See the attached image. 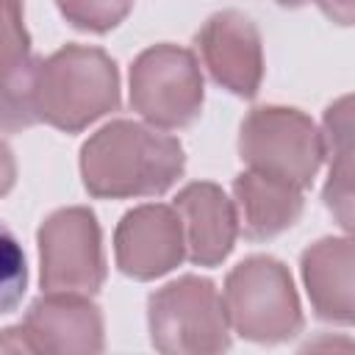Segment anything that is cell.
<instances>
[{
    "label": "cell",
    "instance_id": "obj_7",
    "mask_svg": "<svg viewBox=\"0 0 355 355\" xmlns=\"http://www.w3.org/2000/svg\"><path fill=\"white\" fill-rule=\"evenodd\" d=\"M39 283L44 291L67 294H97L105 283L103 236L97 216L83 208L53 211L39 233Z\"/></svg>",
    "mask_w": 355,
    "mask_h": 355
},
{
    "label": "cell",
    "instance_id": "obj_3",
    "mask_svg": "<svg viewBox=\"0 0 355 355\" xmlns=\"http://www.w3.org/2000/svg\"><path fill=\"white\" fill-rule=\"evenodd\" d=\"M227 324L247 341L280 344L302 330V308L288 269L269 255L236 263L225 280Z\"/></svg>",
    "mask_w": 355,
    "mask_h": 355
},
{
    "label": "cell",
    "instance_id": "obj_9",
    "mask_svg": "<svg viewBox=\"0 0 355 355\" xmlns=\"http://www.w3.org/2000/svg\"><path fill=\"white\" fill-rule=\"evenodd\" d=\"M114 258L122 275L155 280L186 258L183 222L172 205L147 202L128 211L114 233Z\"/></svg>",
    "mask_w": 355,
    "mask_h": 355
},
{
    "label": "cell",
    "instance_id": "obj_6",
    "mask_svg": "<svg viewBox=\"0 0 355 355\" xmlns=\"http://www.w3.org/2000/svg\"><path fill=\"white\" fill-rule=\"evenodd\" d=\"M202 72L191 50L178 44H153L130 67V105L153 128L175 130L200 116Z\"/></svg>",
    "mask_w": 355,
    "mask_h": 355
},
{
    "label": "cell",
    "instance_id": "obj_19",
    "mask_svg": "<svg viewBox=\"0 0 355 355\" xmlns=\"http://www.w3.org/2000/svg\"><path fill=\"white\" fill-rule=\"evenodd\" d=\"M17 180V161L6 141H0V197H6L14 189Z\"/></svg>",
    "mask_w": 355,
    "mask_h": 355
},
{
    "label": "cell",
    "instance_id": "obj_13",
    "mask_svg": "<svg viewBox=\"0 0 355 355\" xmlns=\"http://www.w3.org/2000/svg\"><path fill=\"white\" fill-rule=\"evenodd\" d=\"M233 194L239 227L250 241H266L288 230L302 214V189L280 178L247 169L236 175Z\"/></svg>",
    "mask_w": 355,
    "mask_h": 355
},
{
    "label": "cell",
    "instance_id": "obj_8",
    "mask_svg": "<svg viewBox=\"0 0 355 355\" xmlns=\"http://www.w3.org/2000/svg\"><path fill=\"white\" fill-rule=\"evenodd\" d=\"M103 313L86 294L44 291L17 327L0 333V352L94 355L103 352Z\"/></svg>",
    "mask_w": 355,
    "mask_h": 355
},
{
    "label": "cell",
    "instance_id": "obj_16",
    "mask_svg": "<svg viewBox=\"0 0 355 355\" xmlns=\"http://www.w3.org/2000/svg\"><path fill=\"white\" fill-rule=\"evenodd\" d=\"M61 17L89 33H105L116 28L133 8V0H55Z\"/></svg>",
    "mask_w": 355,
    "mask_h": 355
},
{
    "label": "cell",
    "instance_id": "obj_17",
    "mask_svg": "<svg viewBox=\"0 0 355 355\" xmlns=\"http://www.w3.org/2000/svg\"><path fill=\"white\" fill-rule=\"evenodd\" d=\"M28 286V263L14 233L0 222V313L19 305Z\"/></svg>",
    "mask_w": 355,
    "mask_h": 355
},
{
    "label": "cell",
    "instance_id": "obj_1",
    "mask_svg": "<svg viewBox=\"0 0 355 355\" xmlns=\"http://www.w3.org/2000/svg\"><path fill=\"white\" fill-rule=\"evenodd\" d=\"M186 166L183 147L158 128L114 119L80 147V178L92 197L125 200L164 194Z\"/></svg>",
    "mask_w": 355,
    "mask_h": 355
},
{
    "label": "cell",
    "instance_id": "obj_18",
    "mask_svg": "<svg viewBox=\"0 0 355 355\" xmlns=\"http://www.w3.org/2000/svg\"><path fill=\"white\" fill-rule=\"evenodd\" d=\"M25 0H0V64L31 58V36L22 17Z\"/></svg>",
    "mask_w": 355,
    "mask_h": 355
},
{
    "label": "cell",
    "instance_id": "obj_11",
    "mask_svg": "<svg viewBox=\"0 0 355 355\" xmlns=\"http://www.w3.org/2000/svg\"><path fill=\"white\" fill-rule=\"evenodd\" d=\"M172 208L183 222L186 255L191 263L216 266L230 255L239 233V216H236V205L216 183L208 180L189 183L186 189L178 191Z\"/></svg>",
    "mask_w": 355,
    "mask_h": 355
},
{
    "label": "cell",
    "instance_id": "obj_20",
    "mask_svg": "<svg viewBox=\"0 0 355 355\" xmlns=\"http://www.w3.org/2000/svg\"><path fill=\"white\" fill-rule=\"evenodd\" d=\"M319 8L338 25H352L355 17V0H316Z\"/></svg>",
    "mask_w": 355,
    "mask_h": 355
},
{
    "label": "cell",
    "instance_id": "obj_4",
    "mask_svg": "<svg viewBox=\"0 0 355 355\" xmlns=\"http://www.w3.org/2000/svg\"><path fill=\"white\" fill-rule=\"evenodd\" d=\"M150 341L164 355H216L230 347V324L216 286L183 275L147 300Z\"/></svg>",
    "mask_w": 355,
    "mask_h": 355
},
{
    "label": "cell",
    "instance_id": "obj_12",
    "mask_svg": "<svg viewBox=\"0 0 355 355\" xmlns=\"http://www.w3.org/2000/svg\"><path fill=\"white\" fill-rule=\"evenodd\" d=\"M352 263L355 250L349 236H327L302 252V280L311 308L319 319L333 324H352Z\"/></svg>",
    "mask_w": 355,
    "mask_h": 355
},
{
    "label": "cell",
    "instance_id": "obj_15",
    "mask_svg": "<svg viewBox=\"0 0 355 355\" xmlns=\"http://www.w3.org/2000/svg\"><path fill=\"white\" fill-rule=\"evenodd\" d=\"M36 58L17 64H0V133H19L36 125L33 105Z\"/></svg>",
    "mask_w": 355,
    "mask_h": 355
},
{
    "label": "cell",
    "instance_id": "obj_10",
    "mask_svg": "<svg viewBox=\"0 0 355 355\" xmlns=\"http://www.w3.org/2000/svg\"><path fill=\"white\" fill-rule=\"evenodd\" d=\"M197 50L202 67L236 97H255L263 80V47L261 33L241 11H216L197 33Z\"/></svg>",
    "mask_w": 355,
    "mask_h": 355
},
{
    "label": "cell",
    "instance_id": "obj_5",
    "mask_svg": "<svg viewBox=\"0 0 355 355\" xmlns=\"http://www.w3.org/2000/svg\"><path fill=\"white\" fill-rule=\"evenodd\" d=\"M239 155L250 169L305 189L313 183L324 158L322 133L313 119L297 108L261 105L241 122Z\"/></svg>",
    "mask_w": 355,
    "mask_h": 355
},
{
    "label": "cell",
    "instance_id": "obj_2",
    "mask_svg": "<svg viewBox=\"0 0 355 355\" xmlns=\"http://www.w3.org/2000/svg\"><path fill=\"white\" fill-rule=\"evenodd\" d=\"M36 119L64 133H78L119 108V72L114 58L89 44H67L36 58Z\"/></svg>",
    "mask_w": 355,
    "mask_h": 355
},
{
    "label": "cell",
    "instance_id": "obj_21",
    "mask_svg": "<svg viewBox=\"0 0 355 355\" xmlns=\"http://www.w3.org/2000/svg\"><path fill=\"white\" fill-rule=\"evenodd\" d=\"M280 6H288V8H300V6H305L308 0H277Z\"/></svg>",
    "mask_w": 355,
    "mask_h": 355
},
{
    "label": "cell",
    "instance_id": "obj_14",
    "mask_svg": "<svg viewBox=\"0 0 355 355\" xmlns=\"http://www.w3.org/2000/svg\"><path fill=\"white\" fill-rule=\"evenodd\" d=\"M322 155L330 158V178L324 186V205L338 219V225L352 230V97L336 100L324 111Z\"/></svg>",
    "mask_w": 355,
    "mask_h": 355
}]
</instances>
